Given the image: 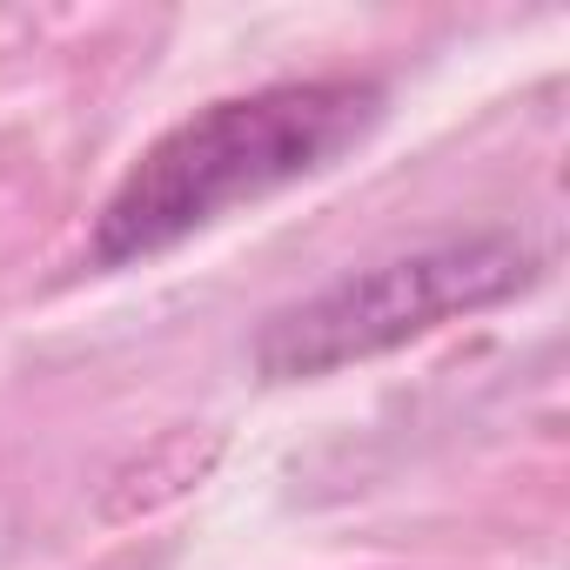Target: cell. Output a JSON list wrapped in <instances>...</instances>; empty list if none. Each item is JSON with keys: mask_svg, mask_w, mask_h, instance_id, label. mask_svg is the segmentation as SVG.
I'll list each match as a JSON object with an SVG mask.
<instances>
[{"mask_svg": "<svg viewBox=\"0 0 570 570\" xmlns=\"http://www.w3.org/2000/svg\"><path fill=\"white\" fill-rule=\"evenodd\" d=\"M370 121H376V88L356 81H296L215 101L208 115L181 121L135 161V175L101 208L95 255L101 262L161 255L181 235L222 222L235 202H262L330 168Z\"/></svg>", "mask_w": 570, "mask_h": 570, "instance_id": "1", "label": "cell"}, {"mask_svg": "<svg viewBox=\"0 0 570 570\" xmlns=\"http://www.w3.org/2000/svg\"><path fill=\"white\" fill-rule=\"evenodd\" d=\"M517 275H523V255L510 242H450V248L370 268L356 282H336L309 309L282 316L262 336V363L275 376H316L330 363L403 343V336H416L456 309H483V303L510 296Z\"/></svg>", "mask_w": 570, "mask_h": 570, "instance_id": "2", "label": "cell"}]
</instances>
